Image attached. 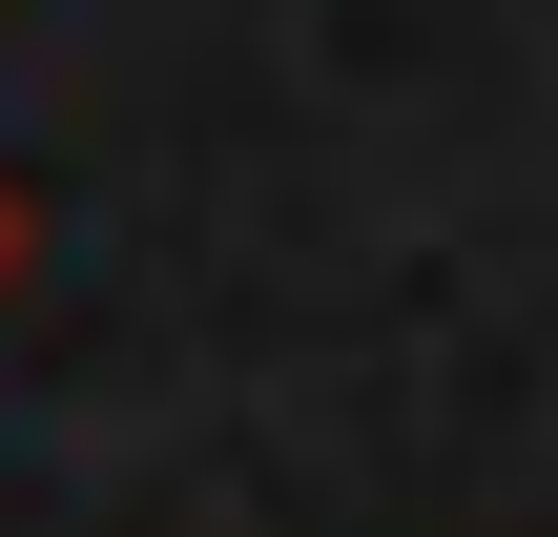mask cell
I'll list each match as a JSON object with an SVG mask.
<instances>
[{
    "mask_svg": "<svg viewBox=\"0 0 558 537\" xmlns=\"http://www.w3.org/2000/svg\"><path fill=\"white\" fill-rule=\"evenodd\" d=\"M0 269H21V186H0Z\"/></svg>",
    "mask_w": 558,
    "mask_h": 537,
    "instance_id": "6da1fadb",
    "label": "cell"
}]
</instances>
